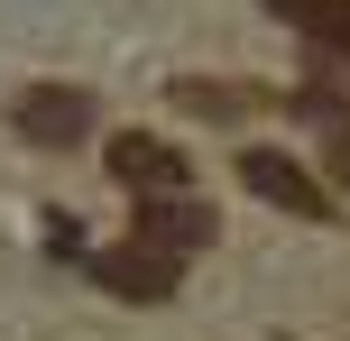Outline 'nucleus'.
Listing matches in <instances>:
<instances>
[{
  "label": "nucleus",
  "instance_id": "1",
  "mask_svg": "<svg viewBox=\"0 0 350 341\" xmlns=\"http://www.w3.org/2000/svg\"><path fill=\"white\" fill-rule=\"evenodd\" d=\"M83 268H92L102 295H129V305H166V295L185 286V268L157 258V249H139V240H120V249H83Z\"/></svg>",
  "mask_w": 350,
  "mask_h": 341
},
{
  "label": "nucleus",
  "instance_id": "2",
  "mask_svg": "<svg viewBox=\"0 0 350 341\" xmlns=\"http://www.w3.org/2000/svg\"><path fill=\"white\" fill-rule=\"evenodd\" d=\"M111 176H120L139 203H157V194H185L193 166H185L175 139H157V129H120V139H111Z\"/></svg>",
  "mask_w": 350,
  "mask_h": 341
},
{
  "label": "nucleus",
  "instance_id": "3",
  "mask_svg": "<svg viewBox=\"0 0 350 341\" xmlns=\"http://www.w3.org/2000/svg\"><path fill=\"white\" fill-rule=\"evenodd\" d=\"M10 120H18V139H37V148H74V139H92V92L83 83H28Z\"/></svg>",
  "mask_w": 350,
  "mask_h": 341
},
{
  "label": "nucleus",
  "instance_id": "4",
  "mask_svg": "<svg viewBox=\"0 0 350 341\" xmlns=\"http://www.w3.org/2000/svg\"><path fill=\"white\" fill-rule=\"evenodd\" d=\"M129 240L185 268L193 249H212V203L203 194H157V203H139V231H129Z\"/></svg>",
  "mask_w": 350,
  "mask_h": 341
},
{
  "label": "nucleus",
  "instance_id": "5",
  "mask_svg": "<svg viewBox=\"0 0 350 341\" xmlns=\"http://www.w3.org/2000/svg\"><path fill=\"white\" fill-rule=\"evenodd\" d=\"M240 185L258 203H277V213H295V221H323V213H332V194H323L286 148H249V157H240Z\"/></svg>",
  "mask_w": 350,
  "mask_h": 341
},
{
  "label": "nucleus",
  "instance_id": "6",
  "mask_svg": "<svg viewBox=\"0 0 350 341\" xmlns=\"http://www.w3.org/2000/svg\"><path fill=\"white\" fill-rule=\"evenodd\" d=\"M166 102L193 111V120H249L267 92H258V83H221V74H212V83H203V74H185V83H166Z\"/></svg>",
  "mask_w": 350,
  "mask_h": 341
},
{
  "label": "nucleus",
  "instance_id": "7",
  "mask_svg": "<svg viewBox=\"0 0 350 341\" xmlns=\"http://www.w3.org/2000/svg\"><path fill=\"white\" fill-rule=\"evenodd\" d=\"M304 37L332 46V55H350V0H314V10H304Z\"/></svg>",
  "mask_w": 350,
  "mask_h": 341
},
{
  "label": "nucleus",
  "instance_id": "8",
  "mask_svg": "<svg viewBox=\"0 0 350 341\" xmlns=\"http://www.w3.org/2000/svg\"><path fill=\"white\" fill-rule=\"evenodd\" d=\"M323 166H332V176L350 185V120H341V129H323Z\"/></svg>",
  "mask_w": 350,
  "mask_h": 341
},
{
  "label": "nucleus",
  "instance_id": "9",
  "mask_svg": "<svg viewBox=\"0 0 350 341\" xmlns=\"http://www.w3.org/2000/svg\"><path fill=\"white\" fill-rule=\"evenodd\" d=\"M267 18H286V28H304V10H314V0H258Z\"/></svg>",
  "mask_w": 350,
  "mask_h": 341
}]
</instances>
